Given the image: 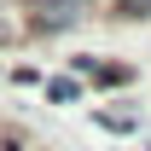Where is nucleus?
Here are the masks:
<instances>
[{
    "label": "nucleus",
    "instance_id": "1",
    "mask_svg": "<svg viewBox=\"0 0 151 151\" xmlns=\"http://www.w3.org/2000/svg\"><path fill=\"white\" fill-rule=\"evenodd\" d=\"M87 12H93V0H18V23L23 35H64V29H76V23H87Z\"/></svg>",
    "mask_w": 151,
    "mask_h": 151
},
{
    "label": "nucleus",
    "instance_id": "2",
    "mask_svg": "<svg viewBox=\"0 0 151 151\" xmlns=\"http://www.w3.org/2000/svg\"><path fill=\"white\" fill-rule=\"evenodd\" d=\"M41 93H47V105H76V99L87 93V81H81V76H47Z\"/></svg>",
    "mask_w": 151,
    "mask_h": 151
},
{
    "label": "nucleus",
    "instance_id": "3",
    "mask_svg": "<svg viewBox=\"0 0 151 151\" xmlns=\"http://www.w3.org/2000/svg\"><path fill=\"white\" fill-rule=\"evenodd\" d=\"M93 122L105 134H134V111H93Z\"/></svg>",
    "mask_w": 151,
    "mask_h": 151
},
{
    "label": "nucleus",
    "instance_id": "4",
    "mask_svg": "<svg viewBox=\"0 0 151 151\" xmlns=\"http://www.w3.org/2000/svg\"><path fill=\"white\" fill-rule=\"evenodd\" d=\"M111 6H116V18H128V23L151 18V0H111Z\"/></svg>",
    "mask_w": 151,
    "mask_h": 151
}]
</instances>
